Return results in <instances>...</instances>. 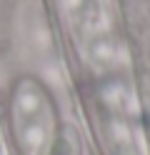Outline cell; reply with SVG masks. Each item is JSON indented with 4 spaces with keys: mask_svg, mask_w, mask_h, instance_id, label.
<instances>
[{
    "mask_svg": "<svg viewBox=\"0 0 150 155\" xmlns=\"http://www.w3.org/2000/svg\"><path fill=\"white\" fill-rule=\"evenodd\" d=\"M13 115H15V133L20 148L25 150V155H40L50 143L53 120H50L48 100L38 85L23 83L18 88Z\"/></svg>",
    "mask_w": 150,
    "mask_h": 155,
    "instance_id": "6da1fadb",
    "label": "cell"
}]
</instances>
